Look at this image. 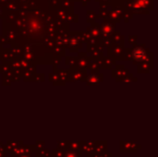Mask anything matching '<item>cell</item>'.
<instances>
[{
	"mask_svg": "<svg viewBox=\"0 0 158 157\" xmlns=\"http://www.w3.org/2000/svg\"><path fill=\"white\" fill-rule=\"evenodd\" d=\"M154 0H131V11L135 13H149L153 9Z\"/></svg>",
	"mask_w": 158,
	"mask_h": 157,
	"instance_id": "obj_1",
	"label": "cell"
},
{
	"mask_svg": "<svg viewBox=\"0 0 158 157\" xmlns=\"http://www.w3.org/2000/svg\"><path fill=\"white\" fill-rule=\"evenodd\" d=\"M133 57L137 61H142L146 56V51L142 47H137L133 50Z\"/></svg>",
	"mask_w": 158,
	"mask_h": 157,
	"instance_id": "obj_2",
	"label": "cell"
},
{
	"mask_svg": "<svg viewBox=\"0 0 158 157\" xmlns=\"http://www.w3.org/2000/svg\"><path fill=\"white\" fill-rule=\"evenodd\" d=\"M114 26H115V23H112L110 20H105V22L102 26L103 32L104 33H109L113 30Z\"/></svg>",
	"mask_w": 158,
	"mask_h": 157,
	"instance_id": "obj_3",
	"label": "cell"
},
{
	"mask_svg": "<svg viewBox=\"0 0 158 157\" xmlns=\"http://www.w3.org/2000/svg\"><path fill=\"white\" fill-rule=\"evenodd\" d=\"M5 8H6V10L7 12H15V11H18L19 6H18V5H17L16 3L10 1V2H8V3L6 4Z\"/></svg>",
	"mask_w": 158,
	"mask_h": 157,
	"instance_id": "obj_4",
	"label": "cell"
},
{
	"mask_svg": "<svg viewBox=\"0 0 158 157\" xmlns=\"http://www.w3.org/2000/svg\"><path fill=\"white\" fill-rule=\"evenodd\" d=\"M59 5H61V7L63 9H69L73 6V2L72 0H61V3Z\"/></svg>",
	"mask_w": 158,
	"mask_h": 157,
	"instance_id": "obj_5",
	"label": "cell"
},
{
	"mask_svg": "<svg viewBox=\"0 0 158 157\" xmlns=\"http://www.w3.org/2000/svg\"><path fill=\"white\" fill-rule=\"evenodd\" d=\"M96 1H99V2H101L102 4H105V5H106V4L110 3L112 0H96Z\"/></svg>",
	"mask_w": 158,
	"mask_h": 157,
	"instance_id": "obj_6",
	"label": "cell"
},
{
	"mask_svg": "<svg viewBox=\"0 0 158 157\" xmlns=\"http://www.w3.org/2000/svg\"><path fill=\"white\" fill-rule=\"evenodd\" d=\"M7 3V0H0V4H6Z\"/></svg>",
	"mask_w": 158,
	"mask_h": 157,
	"instance_id": "obj_7",
	"label": "cell"
},
{
	"mask_svg": "<svg viewBox=\"0 0 158 157\" xmlns=\"http://www.w3.org/2000/svg\"><path fill=\"white\" fill-rule=\"evenodd\" d=\"M1 16H3V8L0 6V17H1Z\"/></svg>",
	"mask_w": 158,
	"mask_h": 157,
	"instance_id": "obj_8",
	"label": "cell"
},
{
	"mask_svg": "<svg viewBox=\"0 0 158 157\" xmlns=\"http://www.w3.org/2000/svg\"><path fill=\"white\" fill-rule=\"evenodd\" d=\"M28 0H19V3H25V2H27Z\"/></svg>",
	"mask_w": 158,
	"mask_h": 157,
	"instance_id": "obj_9",
	"label": "cell"
},
{
	"mask_svg": "<svg viewBox=\"0 0 158 157\" xmlns=\"http://www.w3.org/2000/svg\"><path fill=\"white\" fill-rule=\"evenodd\" d=\"M10 1H12V2H14V1H15V0H10Z\"/></svg>",
	"mask_w": 158,
	"mask_h": 157,
	"instance_id": "obj_10",
	"label": "cell"
},
{
	"mask_svg": "<svg viewBox=\"0 0 158 157\" xmlns=\"http://www.w3.org/2000/svg\"><path fill=\"white\" fill-rule=\"evenodd\" d=\"M77 1H81V0H77Z\"/></svg>",
	"mask_w": 158,
	"mask_h": 157,
	"instance_id": "obj_11",
	"label": "cell"
}]
</instances>
